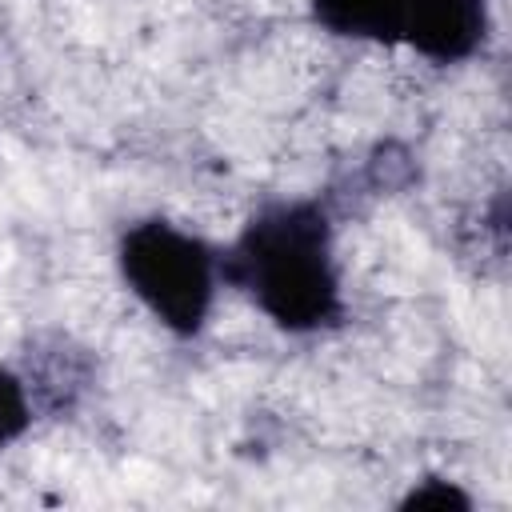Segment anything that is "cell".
<instances>
[{"mask_svg":"<svg viewBox=\"0 0 512 512\" xmlns=\"http://www.w3.org/2000/svg\"><path fill=\"white\" fill-rule=\"evenodd\" d=\"M220 276L284 332H320L344 312L332 224L320 200L264 204L220 256Z\"/></svg>","mask_w":512,"mask_h":512,"instance_id":"obj_1","label":"cell"},{"mask_svg":"<svg viewBox=\"0 0 512 512\" xmlns=\"http://www.w3.org/2000/svg\"><path fill=\"white\" fill-rule=\"evenodd\" d=\"M128 292L176 336H196L212 312L220 256L192 232L152 216L124 228L116 248Z\"/></svg>","mask_w":512,"mask_h":512,"instance_id":"obj_2","label":"cell"},{"mask_svg":"<svg viewBox=\"0 0 512 512\" xmlns=\"http://www.w3.org/2000/svg\"><path fill=\"white\" fill-rule=\"evenodd\" d=\"M488 36V0H408L400 44L436 60L460 64L480 52Z\"/></svg>","mask_w":512,"mask_h":512,"instance_id":"obj_3","label":"cell"},{"mask_svg":"<svg viewBox=\"0 0 512 512\" xmlns=\"http://www.w3.org/2000/svg\"><path fill=\"white\" fill-rule=\"evenodd\" d=\"M404 4L408 0H312V16L332 36L400 44Z\"/></svg>","mask_w":512,"mask_h":512,"instance_id":"obj_4","label":"cell"},{"mask_svg":"<svg viewBox=\"0 0 512 512\" xmlns=\"http://www.w3.org/2000/svg\"><path fill=\"white\" fill-rule=\"evenodd\" d=\"M32 424V400H28V384L0 368V448L12 444L16 436H24V428Z\"/></svg>","mask_w":512,"mask_h":512,"instance_id":"obj_5","label":"cell"},{"mask_svg":"<svg viewBox=\"0 0 512 512\" xmlns=\"http://www.w3.org/2000/svg\"><path fill=\"white\" fill-rule=\"evenodd\" d=\"M400 508H404V512H412V508H420V512H448V508L464 512V508H472V500H468L456 484H448V480H420V484L400 500Z\"/></svg>","mask_w":512,"mask_h":512,"instance_id":"obj_6","label":"cell"}]
</instances>
